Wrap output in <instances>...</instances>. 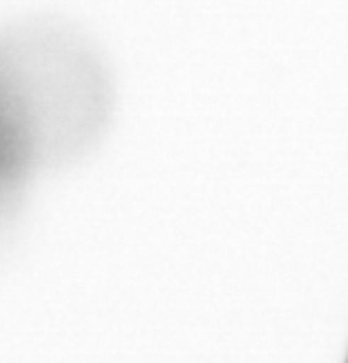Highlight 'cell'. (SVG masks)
Masks as SVG:
<instances>
[{"label": "cell", "instance_id": "6da1fadb", "mask_svg": "<svg viewBox=\"0 0 348 363\" xmlns=\"http://www.w3.org/2000/svg\"><path fill=\"white\" fill-rule=\"evenodd\" d=\"M113 87L100 53L55 19H28L2 30L0 151L2 213L15 208L45 168L77 162L102 136Z\"/></svg>", "mask_w": 348, "mask_h": 363}]
</instances>
